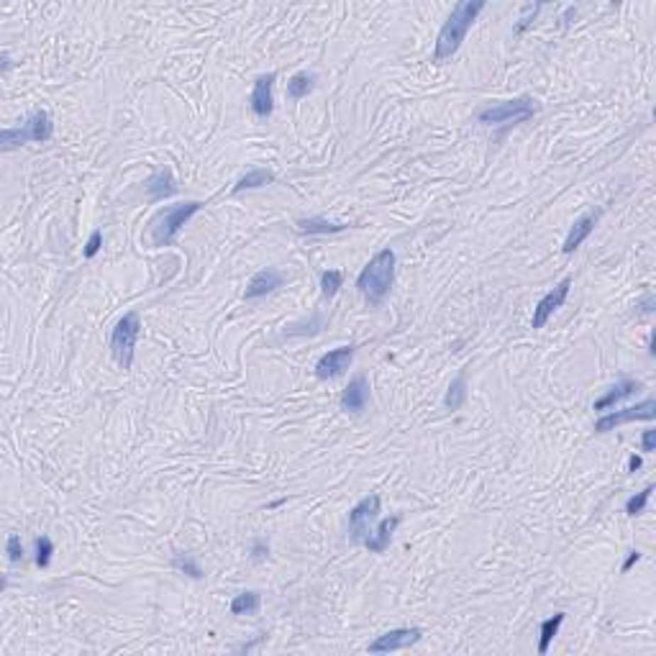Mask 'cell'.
Returning <instances> with one entry per match:
<instances>
[{"label":"cell","instance_id":"1","mask_svg":"<svg viewBox=\"0 0 656 656\" xmlns=\"http://www.w3.org/2000/svg\"><path fill=\"white\" fill-rule=\"evenodd\" d=\"M482 11H485V3H482V0H477V3H472V0H461V3H457L454 11H452V16H449L447 23H444L441 31H439L433 60L436 62L452 60L454 54L459 52L461 41L466 39V33H469V28H472V23L477 21V16L482 13Z\"/></svg>","mask_w":656,"mask_h":656},{"label":"cell","instance_id":"2","mask_svg":"<svg viewBox=\"0 0 656 656\" xmlns=\"http://www.w3.org/2000/svg\"><path fill=\"white\" fill-rule=\"evenodd\" d=\"M395 283V251L393 249H382L369 259V264L359 272L356 277V288L367 302L372 305H380L385 297H388L390 288Z\"/></svg>","mask_w":656,"mask_h":656},{"label":"cell","instance_id":"3","mask_svg":"<svg viewBox=\"0 0 656 656\" xmlns=\"http://www.w3.org/2000/svg\"><path fill=\"white\" fill-rule=\"evenodd\" d=\"M200 208H203V203L190 200V203L170 205V208L159 210L157 218L151 221V234H149L151 244H154V246H164V244H170L172 239L180 234V229H182V226L187 224V221H190Z\"/></svg>","mask_w":656,"mask_h":656},{"label":"cell","instance_id":"4","mask_svg":"<svg viewBox=\"0 0 656 656\" xmlns=\"http://www.w3.org/2000/svg\"><path fill=\"white\" fill-rule=\"evenodd\" d=\"M52 133H54V124H52V119H49V113L36 111L28 116L23 126H18V129H6V131L0 133V144H3V149H13V146L28 144V141L44 144V141L52 138Z\"/></svg>","mask_w":656,"mask_h":656},{"label":"cell","instance_id":"5","mask_svg":"<svg viewBox=\"0 0 656 656\" xmlns=\"http://www.w3.org/2000/svg\"><path fill=\"white\" fill-rule=\"evenodd\" d=\"M138 334H141V321L138 313H126L111 334V354L121 369H129L133 364V349H136Z\"/></svg>","mask_w":656,"mask_h":656},{"label":"cell","instance_id":"6","mask_svg":"<svg viewBox=\"0 0 656 656\" xmlns=\"http://www.w3.org/2000/svg\"><path fill=\"white\" fill-rule=\"evenodd\" d=\"M536 113V100L531 98H515V100H505V103H495L487 105L477 113L479 124H518V121L531 119Z\"/></svg>","mask_w":656,"mask_h":656},{"label":"cell","instance_id":"7","mask_svg":"<svg viewBox=\"0 0 656 656\" xmlns=\"http://www.w3.org/2000/svg\"><path fill=\"white\" fill-rule=\"evenodd\" d=\"M380 515V498L377 495H369L359 503V505L351 508L349 513V536L354 544H364L372 533V523Z\"/></svg>","mask_w":656,"mask_h":656},{"label":"cell","instance_id":"8","mask_svg":"<svg viewBox=\"0 0 656 656\" xmlns=\"http://www.w3.org/2000/svg\"><path fill=\"white\" fill-rule=\"evenodd\" d=\"M656 418V403L654 400H643L641 405H630L623 410H616V413H608L595 423V433H605L613 431L621 423H630V420H654Z\"/></svg>","mask_w":656,"mask_h":656},{"label":"cell","instance_id":"9","mask_svg":"<svg viewBox=\"0 0 656 656\" xmlns=\"http://www.w3.org/2000/svg\"><path fill=\"white\" fill-rule=\"evenodd\" d=\"M420 628H395L382 633L377 641L369 643V654H388V651H398V649H410L413 643L420 641Z\"/></svg>","mask_w":656,"mask_h":656},{"label":"cell","instance_id":"10","mask_svg":"<svg viewBox=\"0 0 656 656\" xmlns=\"http://www.w3.org/2000/svg\"><path fill=\"white\" fill-rule=\"evenodd\" d=\"M569 288H572V280H562L552 293H546V295L538 300L536 310H533V321H531L533 328H544L546 321H549V315L564 305L567 295H569Z\"/></svg>","mask_w":656,"mask_h":656},{"label":"cell","instance_id":"11","mask_svg":"<svg viewBox=\"0 0 656 656\" xmlns=\"http://www.w3.org/2000/svg\"><path fill=\"white\" fill-rule=\"evenodd\" d=\"M351 359H354V346H339V349L328 351V354H323L321 359H318V364H315V374H318L321 380L339 377V374H344V369H349Z\"/></svg>","mask_w":656,"mask_h":656},{"label":"cell","instance_id":"12","mask_svg":"<svg viewBox=\"0 0 656 656\" xmlns=\"http://www.w3.org/2000/svg\"><path fill=\"white\" fill-rule=\"evenodd\" d=\"M275 80H277L275 72L256 77L254 90H251V98H249L251 111H254L256 119H267L269 113H272V108H275V98H272V87H275Z\"/></svg>","mask_w":656,"mask_h":656},{"label":"cell","instance_id":"13","mask_svg":"<svg viewBox=\"0 0 656 656\" xmlns=\"http://www.w3.org/2000/svg\"><path fill=\"white\" fill-rule=\"evenodd\" d=\"M283 283H285V277L280 275L277 269H262V272H256L249 280V285L244 290V297H246V300H256V297H262V295H267V293H272V290H277Z\"/></svg>","mask_w":656,"mask_h":656},{"label":"cell","instance_id":"14","mask_svg":"<svg viewBox=\"0 0 656 656\" xmlns=\"http://www.w3.org/2000/svg\"><path fill=\"white\" fill-rule=\"evenodd\" d=\"M367 400H369V385H367V377H354V380L349 382V388L344 390L341 395V408L346 410V413H361L364 408H367Z\"/></svg>","mask_w":656,"mask_h":656},{"label":"cell","instance_id":"15","mask_svg":"<svg viewBox=\"0 0 656 656\" xmlns=\"http://www.w3.org/2000/svg\"><path fill=\"white\" fill-rule=\"evenodd\" d=\"M175 190H177V185H175V177H172V172L167 170V167H164V170H157L149 180H146V192H149L151 203L175 195Z\"/></svg>","mask_w":656,"mask_h":656},{"label":"cell","instance_id":"16","mask_svg":"<svg viewBox=\"0 0 656 656\" xmlns=\"http://www.w3.org/2000/svg\"><path fill=\"white\" fill-rule=\"evenodd\" d=\"M597 218H600V213H587V216H582V218H577L574 221V226H572V231H569V236H567V241H564V254H572V251L577 249L579 244L584 241V239L590 236L592 231H595V224H597Z\"/></svg>","mask_w":656,"mask_h":656},{"label":"cell","instance_id":"17","mask_svg":"<svg viewBox=\"0 0 656 656\" xmlns=\"http://www.w3.org/2000/svg\"><path fill=\"white\" fill-rule=\"evenodd\" d=\"M398 523H400V515H393V518L382 520L380 528H377L374 533H369V538L364 541V546H367L369 552L382 554L390 546V541H393V533H395V528H398Z\"/></svg>","mask_w":656,"mask_h":656},{"label":"cell","instance_id":"18","mask_svg":"<svg viewBox=\"0 0 656 656\" xmlns=\"http://www.w3.org/2000/svg\"><path fill=\"white\" fill-rule=\"evenodd\" d=\"M641 388H643V385H641L638 380H623V382H618V385L611 390V393H608L605 398H600V400L595 403V410H605V408L616 405L618 400H623V398H628V395H636Z\"/></svg>","mask_w":656,"mask_h":656},{"label":"cell","instance_id":"19","mask_svg":"<svg viewBox=\"0 0 656 656\" xmlns=\"http://www.w3.org/2000/svg\"><path fill=\"white\" fill-rule=\"evenodd\" d=\"M297 229H300L302 234H339V231H344L346 226L331 224L326 218H302V221H297Z\"/></svg>","mask_w":656,"mask_h":656},{"label":"cell","instance_id":"20","mask_svg":"<svg viewBox=\"0 0 656 656\" xmlns=\"http://www.w3.org/2000/svg\"><path fill=\"white\" fill-rule=\"evenodd\" d=\"M564 623V613H557L554 618H549V621H544L541 623V638H538V654H546L549 651V646H552L554 636L559 633V625Z\"/></svg>","mask_w":656,"mask_h":656},{"label":"cell","instance_id":"21","mask_svg":"<svg viewBox=\"0 0 656 656\" xmlns=\"http://www.w3.org/2000/svg\"><path fill=\"white\" fill-rule=\"evenodd\" d=\"M275 180V175L269 170H251L246 172L241 180L236 182V187H234V192H241V190H254V187H262V185H269Z\"/></svg>","mask_w":656,"mask_h":656},{"label":"cell","instance_id":"22","mask_svg":"<svg viewBox=\"0 0 656 656\" xmlns=\"http://www.w3.org/2000/svg\"><path fill=\"white\" fill-rule=\"evenodd\" d=\"M259 603H262L259 592H241V595H236L234 600H231V613H234V616L256 613L259 611Z\"/></svg>","mask_w":656,"mask_h":656},{"label":"cell","instance_id":"23","mask_svg":"<svg viewBox=\"0 0 656 656\" xmlns=\"http://www.w3.org/2000/svg\"><path fill=\"white\" fill-rule=\"evenodd\" d=\"M313 85H315V75L300 72V75H295V77L288 82V95L293 100H300V98H305L310 90H313Z\"/></svg>","mask_w":656,"mask_h":656},{"label":"cell","instance_id":"24","mask_svg":"<svg viewBox=\"0 0 656 656\" xmlns=\"http://www.w3.org/2000/svg\"><path fill=\"white\" fill-rule=\"evenodd\" d=\"M464 400H466V382H464V374H459V377L449 385V393H447V398H444V405H447L449 410H459V408L464 405Z\"/></svg>","mask_w":656,"mask_h":656},{"label":"cell","instance_id":"25","mask_svg":"<svg viewBox=\"0 0 656 656\" xmlns=\"http://www.w3.org/2000/svg\"><path fill=\"white\" fill-rule=\"evenodd\" d=\"M172 564H175V569H180L182 574H187V577L203 579V569H200V564H197L195 559H192V554H182V552L175 554Z\"/></svg>","mask_w":656,"mask_h":656},{"label":"cell","instance_id":"26","mask_svg":"<svg viewBox=\"0 0 656 656\" xmlns=\"http://www.w3.org/2000/svg\"><path fill=\"white\" fill-rule=\"evenodd\" d=\"M341 283H344L341 272H336V269H328V272H323V277H321L323 297H334L336 293H339V288H341Z\"/></svg>","mask_w":656,"mask_h":656},{"label":"cell","instance_id":"27","mask_svg":"<svg viewBox=\"0 0 656 656\" xmlns=\"http://www.w3.org/2000/svg\"><path fill=\"white\" fill-rule=\"evenodd\" d=\"M52 554H54L52 538H49V536L36 538V564H39L41 569H46V567H49V562H52Z\"/></svg>","mask_w":656,"mask_h":656},{"label":"cell","instance_id":"28","mask_svg":"<svg viewBox=\"0 0 656 656\" xmlns=\"http://www.w3.org/2000/svg\"><path fill=\"white\" fill-rule=\"evenodd\" d=\"M651 492H654V487H646L643 492H638V495H633V498L625 503V513L628 515H641L643 510H646V503H649V498H651Z\"/></svg>","mask_w":656,"mask_h":656},{"label":"cell","instance_id":"29","mask_svg":"<svg viewBox=\"0 0 656 656\" xmlns=\"http://www.w3.org/2000/svg\"><path fill=\"white\" fill-rule=\"evenodd\" d=\"M6 552H8V559H11V562H21V559H23V544H21L18 533H11V536H8Z\"/></svg>","mask_w":656,"mask_h":656},{"label":"cell","instance_id":"30","mask_svg":"<svg viewBox=\"0 0 656 656\" xmlns=\"http://www.w3.org/2000/svg\"><path fill=\"white\" fill-rule=\"evenodd\" d=\"M100 246H103V234H100V231H92V236L87 239V246H85V256H87V259H92V256L98 254Z\"/></svg>","mask_w":656,"mask_h":656},{"label":"cell","instance_id":"31","mask_svg":"<svg viewBox=\"0 0 656 656\" xmlns=\"http://www.w3.org/2000/svg\"><path fill=\"white\" fill-rule=\"evenodd\" d=\"M538 11H541V6H528V8H525L523 18H520V23H518V26H515V33H523L525 28L531 26V21L536 18V13H538Z\"/></svg>","mask_w":656,"mask_h":656},{"label":"cell","instance_id":"32","mask_svg":"<svg viewBox=\"0 0 656 656\" xmlns=\"http://www.w3.org/2000/svg\"><path fill=\"white\" fill-rule=\"evenodd\" d=\"M654 447H656V431H643L641 452H654Z\"/></svg>","mask_w":656,"mask_h":656},{"label":"cell","instance_id":"33","mask_svg":"<svg viewBox=\"0 0 656 656\" xmlns=\"http://www.w3.org/2000/svg\"><path fill=\"white\" fill-rule=\"evenodd\" d=\"M251 554H254V559H264L269 554V546L264 544V541H254V546H251Z\"/></svg>","mask_w":656,"mask_h":656},{"label":"cell","instance_id":"34","mask_svg":"<svg viewBox=\"0 0 656 656\" xmlns=\"http://www.w3.org/2000/svg\"><path fill=\"white\" fill-rule=\"evenodd\" d=\"M638 559H641V554H638V552H630V554H628V559H625V562H623V567H621V572H628L630 567L636 564Z\"/></svg>","mask_w":656,"mask_h":656},{"label":"cell","instance_id":"35","mask_svg":"<svg viewBox=\"0 0 656 656\" xmlns=\"http://www.w3.org/2000/svg\"><path fill=\"white\" fill-rule=\"evenodd\" d=\"M641 464H643L641 457H636V454H633V457H630V461H628V472H638V469H641Z\"/></svg>","mask_w":656,"mask_h":656},{"label":"cell","instance_id":"36","mask_svg":"<svg viewBox=\"0 0 656 656\" xmlns=\"http://www.w3.org/2000/svg\"><path fill=\"white\" fill-rule=\"evenodd\" d=\"M11 70V57H8V52H3V72H8Z\"/></svg>","mask_w":656,"mask_h":656}]
</instances>
